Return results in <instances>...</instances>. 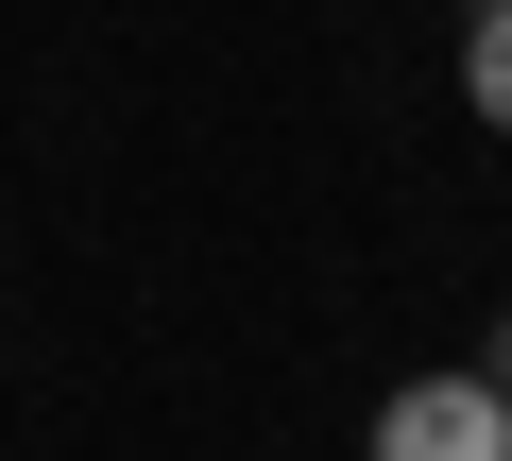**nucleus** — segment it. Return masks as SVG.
Returning a JSON list of instances; mask_svg holds the SVG:
<instances>
[{
	"label": "nucleus",
	"mask_w": 512,
	"mask_h": 461,
	"mask_svg": "<svg viewBox=\"0 0 512 461\" xmlns=\"http://www.w3.org/2000/svg\"><path fill=\"white\" fill-rule=\"evenodd\" d=\"M376 461H512V393L495 376H410V393H376Z\"/></svg>",
	"instance_id": "obj_1"
},
{
	"label": "nucleus",
	"mask_w": 512,
	"mask_h": 461,
	"mask_svg": "<svg viewBox=\"0 0 512 461\" xmlns=\"http://www.w3.org/2000/svg\"><path fill=\"white\" fill-rule=\"evenodd\" d=\"M478 376H495V393H512V325H495V359H478Z\"/></svg>",
	"instance_id": "obj_3"
},
{
	"label": "nucleus",
	"mask_w": 512,
	"mask_h": 461,
	"mask_svg": "<svg viewBox=\"0 0 512 461\" xmlns=\"http://www.w3.org/2000/svg\"><path fill=\"white\" fill-rule=\"evenodd\" d=\"M461 103L512 137V0H478V35H461Z\"/></svg>",
	"instance_id": "obj_2"
}]
</instances>
